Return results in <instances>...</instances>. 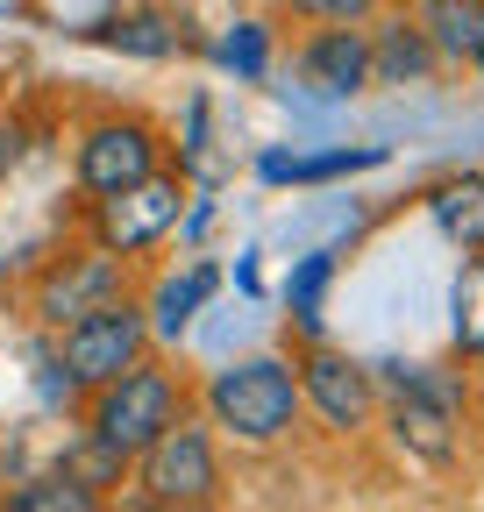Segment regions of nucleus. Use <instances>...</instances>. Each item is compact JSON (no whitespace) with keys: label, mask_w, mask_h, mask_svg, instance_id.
I'll use <instances>...</instances> for the list:
<instances>
[{"label":"nucleus","mask_w":484,"mask_h":512,"mask_svg":"<svg viewBox=\"0 0 484 512\" xmlns=\"http://www.w3.org/2000/svg\"><path fill=\"white\" fill-rule=\"evenodd\" d=\"M15 157H22V128H15V121H0V185H8Z\"/></svg>","instance_id":"412c9836"},{"label":"nucleus","mask_w":484,"mask_h":512,"mask_svg":"<svg viewBox=\"0 0 484 512\" xmlns=\"http://www.w3.org/2000/svg\"><path fill=\"white\" fill-rule=\"evenodd\" d=\"M299 64V79H307L321 100H356V93H371V22H328L314 29L307 43L292 50Z\"/></svg>","instance_id":"1a4fd4ad"},{"label":"nucleus","mask_w":484,"mask_h":512,"mask_svg":"<svg viewBox=\"0 0 484 512\" xmlns=\"http://www.w3.org/2000/svg\"><path fill=\"white\" fill-rule=\"evenodd\" d=\"M121 292H129V256H107L100 242H86V249H65V256H50V264L36 271L29 313L57 335L65 320L93 313L100 299H121Z\"/></svg>","instance_id":"6e6552de"},{"label":"nucleus","mask_w":484,"mask_h":512,"mask_svg":"<svg viewBox=\"0 0 484 512\" xmlns=\"http://www.w3.org/2000/svg\"><path fill=\"white\" fill-rule=\"evenodd\" d=\"M200 420L235 441V448H278L292 441V427L307 420L299 406V377H292V356H242V363H221L200 392Z\"/></svg>","instance_id":"f257e3e1"},{"label":"nucleus","mask_w":484,"mask_h":512,"mask_svg":"<svg viewBox=\"0 0 484 512\" xmlns=\"http://www.w3.org/2000/svg\"><path fill=\"white\" fill-rule=\"evenodd\" d=\"M292 377H299V406H307L335 441H356L363 427H371L378 384H371V363H356L349 349H335V342H299Z\"/></svg>","instance_id":"423d86ee"},{"label":"nucleus","mask_w":484,"mask_h":512,"mask_svg":"<svg viewBox=\"0 0 484 512\" xmlns=\"http://www.w3.org/2000/svg\"><path fill=\"white\" fill-rule=\"evenodd\" d=\"M114 50H129V57H171L178 50V29H171V15L164 8H136V15H114L107 29H100Z\"/></svg>","instance_id":"a211bd4d"},{"label":"nucleus","mask_w":484,"mask_h":512,"mask_svg":"<svg viewBox=\"0 0 484 512\" xmlns=\"http://www.w3.org/2000/svg\"><path fill=\"white\" fill-rule=\"evenodd\" d=\"M449 313H456V349L484 356V249H463V271L449 285Z\"/></svg>","instance_id":"4468645a"},{"label":"nucleus","mask_w":484,"mask_h":512,"mask_svg":"<svg viewBox=\"0 0 484 512\" xmlns=\"http://www.w3.org/2000/svg\"><path fill=\"white\" fill-rule=\"evenodd\" d=\"M264 50H271V29L264 22H235V36L221 43V64H235L242 79H257L264 72Z\"/></svg>","instance_id":"aec40b11"},{"label":"nucleus","mask_w":484,"mask_h":512,"mask_svg":"<svg viewBox=\"0 0 484 512\" xmlns=\"http://www.w3.org/2000/svg\"><path fill=\"white\" fill-rule=\"evenodd\" d=\"M57 470L79 477L93 498H107L114 484H129V456H114V448H107V441H93V434H79V441L65 448V456H57Z\"/></svg>","instance_id":"dca6fc26"},{"label":"nucleus","mask_w":484,"mask_h":512,"mask_svg":"<svg viewBox=\"0 0 484 512\" xmlns=\"http://www.w3.org/2000/svg\"><path fill=\"white\" fill-rule=\"evenodd\" d=\"M8 512H93L100 498L79 484V477H65V470H50V477H29V484H15L8 498H0Z\"/></svg>","instance_id":"2eb2a0df"},{"label":"nucleus","mask_w":484,"mask_h":512,"mask_svg":"<svg viewBox=\"0 0 484 512\" xmlns=\"http://www.w3.org/2000/svg\"><path fill=\"white\" fill-rule=\"evenodd\" d=\"M150 171H164V136H157L150 121L100 114V121L79 128V143H72V185L86 192V200H107V192L136 185Z\"/></svg>","instance_id":"0eeeda50"},{"label":"nucleus","mask_w":484,"mask_h":512,"mask_svg":"<svg viewBox=\"0 0 484 512\" xmlns=\"http://www.w3.org/2000/svg\"><path fill=\"white\" fill-rule=\"evenodd\" d=\"M470 72H477V79H484V36H477V50H470Z\"/></svg>","instance_id":"4be33fe9"},{"label":"nucleus","mask_w":484,"mask_h":512,"mask_svg":"<svg viewBox=\"0 0 484 512\" xmlns=\"http://www.w3.org/2000/svg\"><path fill=\"white\" fill-rule=\"evenodd\" d=\"M214 285H221V271H214V264H186V278H164V285H157V299L143 306V313H150V335L178 342V335H186V320L214 299Z\"/></svg>","instance_id":"ddd939ff"},{"label":"nucleus","mask_w":484,"mask_h":512,"mask_svg":"<svg viewBox=\"0 0 484 512\" xmlns=\"http://www.w3.org/2000/svg\"><path fill=\"white\" fill-rule=\"evenodd\" d=\"M186 406H193L186 399V377H178L171 363H157V356H143V363H129L121 377H107V384L86 392V434L136 463Z\"/></svg>","instance_id":"f03ea898"},{"label":"nucleus","mask_w":484,"mask_h":512,"mask_svg":"<svg viewBox=\"0 0 484 512\" xmlns=\"http://www.w3.org/2000/svg\"><path fill=\"white\" fill-rule=\"evenodd\" d=\"M129 484L143 505H164V512H193V505H214L221 498V434L193 413H178L143 456L129 463Z\"/></svg>","instance_id":"7ed1b4c3"},{"label":"nucleus","mask_w":484,"mask_h":512,"mask_svg":"<svg viewBox=\"0 0 484 512\" xmlns=\"http://www.w3.org/2000/svg\"><path fill=\"white\" fill-rule=\"evenodd\" d=\"M335 285V256H307V264L292 271V285H285V306H292V328H299V342H321V292Z\"/></svg>","instance_id":"f3484780"},{"label":"nucleus","mask_w":484,"mask_h":512,"mask_svg":"<svg viewBox=\"0 0 484 512\" xmlns=\"http://www.w3.org/2000/svg\"><path fill=\"white\" fill-rule=\"evenodd\" d=\"M385 8H399V0H278L285 22H307V29H328V22H378Z\"/></svg>","instance_id":"6ab92c4d"},{"label":"nucleus","mask_w":484,"mask_h":512,"mask_svg":"<svg viewBox=\"0 0 484 512\" xmlns=\"http://www.w3.org/2000/svg\"><path fill=\"white\" fill-rule=\"evenodd\" d=\"M435 79H442V57H435L428 29L406 8H385L371 22V86H435Z\"/></svg>","instance_id":"9d476101"},{"label":"nucleus","mask_w":484,"mask_h":512,"mask_svg":"<svg viewBox=\"0 0 484 512\" xmlns=\"http://www.w3.org/2000/svg\"><path fill=\"white\" fill-rule=\"evenodd\" d=\"M178 221H186V178L178 171H150V178H136V185H121V192H107V200L86 207L93 242L107 256H129V264L143 249H157Z\"/></svg>","instance_id":"39448f33"},{"label":"nucleus","mask_w":484,"mask_h":512,"mask_svg":"<svg viewBox=\"0 0 484 512\" xmlns=\"http://www.w3.org/2000/svg\"><path fill=\"white\" fill-rule=\"evenodd\" d=\"M150 313H143V299H100L93 313H79V320H65L57 328V370H65V384L86 399L93 384H107V377H121L129 363H143L150 356Z\"/></svg>","instance_id":"20e7f679"},{"label":"nucleus","mask_w":484,"mask_h":512,"mask_svg":"<svg viewBox=\"0 0 484 512\" xmlns=\"http://www.w3.org/2000/svg\"><path fill=\"white\" fill-rule=\"evenodd\" d=\"M428 214L456 249H484V171H456L428 192Z\"/></svg>","instance_id":"9b49d317"},{"label":"nucleus","mask_w":484,"mask_h":512,"mask_svg":"<svg viewBox=\"0 0 484 512\" xmlns=\"http://www.w3.org/2000/svg\"><path fill=\"white\" fill-rule=\"evenodd\" d=\"M413 22L428 29L442 64H470V50L484 36V0H413Z\"/></svg>","instance_id":"f8f14e48"}]
</instances>
